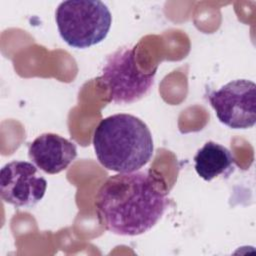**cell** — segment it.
<instances>
[{
	"mask_svg": "<svg viewBox=\"0 0 256 256\" xmlns=\"http://www.w3.org/2000/svg\"><path fill=\"white\" fill-rule=\"evenodd\" d=\"M168 203L165 183L152 170L110 176L95 197L100 224L121 236H137L152 229Z\"/></svg>",
	"mask_w": 256,
	"mask_h": 256,
	"instance_id": "6da1fadb",
	"label": "cell"
},
{
	"mask_svg": "<svg viewBox=\"0 0 256 256\" xmlns=\"http://www.w3.org/2000/svg\"><path fill=\"white\" fill-rule=\"evenodd\" d=\"M92 142L99 163L118 173L140 170L154 153L150 129L131 114L119 113L102 119L94 130Z\"/></svg>",
	"mask_w": 256,
	"mask_h": 256,
	"instance_id": "7a4b0ae2",
	"label": "cell"
},
{
	"mask_svg": "<svg viewBox=\"0 0 256 256\" xmlns=\"http://www.w3.org/2000/svg\"><path fill=\"white\" fill-rule=\"evenodd\" d=\"M55 20L61 38L70 47L84 49L107 37L112 15L102 1L68 0L58 5Z\"/></svg>",
	"mask_w": 256,
	"mask_h": 256,
	"instance_id": "3957f363",
	"label": "cell"
},
{
	"mask_svg": "<svg viewBox=\"0 0 256 256\" xmlns=\"http://www.w3.org/2000/svg\"><path fill=\"white\" fill-rule=\"evenodd\" d=\"M156 69L150 73L139 70L135 61V48L121 47L108 55L97 78L108 92L109 101L118 105L141 100L152 89Z\"/></svg>",
	"mask_w": 256,
	"mask_h": 256,
	"instance_id": "277c9868",
	"label": "cell"
},
{
	"mask_svg": "<svg viewBox=\"0 0 256 256\" xmlns=\"http://www.w3.org/2000/svg\"><path fill=\"white\" fill-rule=\"evenodd\" d=\"M216 117L232 129H248L256 123V85L248 79L232 80L207 94Z\"/></svg>",
	"mask_w": 256,
	"mask_h": 256,
	"instance_id": "5b68a950",
	"label": "cell"
},
{
	"mask_svg": "<svg viewBox=\"0 0 256 256\" xmlns=\"http://www.w3.org/2000/svg\"><path fill=\"white\" fill-rule=\"evenodd\" d=\"M46 189V179L30 162L14 160L1 168L0 195L4 202L14 207H34L42 200Z\"/></svg>",
	"mask_w": 256,
	"mask_h": 256,
	"instance_id": "8992f818",
	"label": "cell"
},
{
	"mask_svg": "<svg viewBox=\"0 0 256 256\" xmlns=\"http://www.w3.org/2000/svg\"><path fill=\"white\" fill-rule=\"evenodd\" d=\"M28 156L32 163L48 174L67 169L77 157L74 142L55 133H44L29 145Z\"/></svg>",
	"mask_w": 256,
	"mask_h": 256,
	"instance_id": "52a82bcc",
	"label": "cell"
},
{
	"mask_svg": "<svg viewBox=\"0 0 256 256\" xmlns=\"http://www.w3.org/2000/svg\"><path fill=\"white\" fill-rule=\"evenodd\" d=\"M195 171L205 181L219 176L228 177L235 169V158L225 146L214 141L206 142L194 156Z\"/></svg>",
	"mask_w": 256,
	"mask_h": 256,
	"instance_id": "ba28073f",
	"label": "cell"
}]
</instances>
